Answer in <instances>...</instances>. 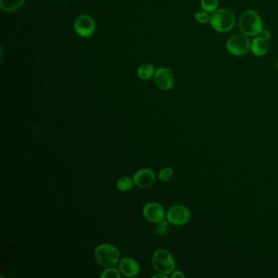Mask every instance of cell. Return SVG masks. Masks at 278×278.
I'll use <instances>...</instances> for the list:
<instances>
[{
    "label": "cell",
    "mask_w": 278,
    "mask_h": 278,
    "mask_svg": "<svg viewBox=\"0 0 278 278\" xmlns=\"http://www.w3.org/2000/svg\"><path fill=\"white\" fill-rule=\"evenodd\" d=\"M95 261L103 268L114 267L120 261V252L111 244H100L94 250Z\"/></svg>",
    "instance_id": "obj_1"
},
{
    "label": "cell",
    "mask_w": 278,
    "mask_h": 278,
    "mask_svg": "<svg viewBox=\"0 0 278 278\" xmlns=\"http://www.w3.org/2000/svg\"><path fill=\"white\" fill-rule=\"evenodd\" d=\"M239 29L242 34L247 36H258L264 30L262 20L257 12L247 10L240 17Z\"/></svg>",
    "instance_id": "obj_2"
},
{
    "label": "cell",
    "mask_w": 278,
    "mask_h": 278,
    "mask_svg": "<svg viewBox=\"0 0 278 278\" xmlns=\"http://www.w3.org/2000/svg\"><path fill=\"white\" fill-rule=\"evenodd\" d=\"M211 27L220 33L229 32L232 30L236 24V18L230 10L217 9L211 16Z\"/></svg>",
    "instance_id": "obj_3"
},
{
    "label": "cell",
    "mask_w": 278,
    "mask_h": 278,
    "mask_svg": "<svg viewBox=\"0 0 278 278\" xmlns=\"http://www.w3.org/2000/svg\"><path fill=\"white\" fill-rule=\"evenodd\" d=\"M152 264L156 271L167 276L176 270V261L173 255L165 249H158L153 252Z\"/></svg>",
    "instance_id": "obj_4"
},
{
    "label": "cell",
    "mask_w": 278,
    "mask_h": 278,
    "mask_svg": "<svg viewBox=\"0 0 278 278\" xmlns=\"http://www.w3.org/2000/svg\"><path fill=\"white\" fill-rule=\"evenodd\" d=\"M227 50L233 56H243L250 49V41L247 35L244 34H235L228 40Z\"/></svg>",
    "instance_id": "obj_5"
},
{
    "label": "cell",
    "mask_w": 278,
    "mask_h": 278,
    "mask_svg": "<svg viewBox=\"0 0 278 278\" xmlns=\"http://www.w3.org/2000/svg\"><path fill=\"white\" fill-rule=\"evenodd\" d=\"M166 217L170 224L176 226H182L190 220L191 212L185 206L174 205L168 209Z\"/></svg>",
    "instance_id": "obj_6"
},
{
    "label": "cell",
    "mask_w": 278,
    "mask_h": 278,
    "mask_svg": "<svg viewBox=\"0 0 278 278\" xmlns=\"http://www.w3.org/2000/svg\"><path fill=\"white\" fill-rule=\"evenodd\" d=\"M142 212L144 219L153 224H157L164 220L167 213L163 206L156 202H148L144 205Z\"/></svg>",
    "instance_id": "obj_7"
},
{
    "label": "cell",
    "mask_w": 278,
    "mask_h": 278,
    "mask_svg": "<svg viewBox=\"0 0 278 278\" xmlns=\"http://www.w3.org/2000/svg\"><path fill=\"white\" fill-rule=\"evenodd\" d=\"M74 29L81 37H90L95 31V21L88 15H81L74 22Z\"/></svg>",
    "instance_id": "obj_8"
},
{
    "label": "cell",
    "mask_w": 278,
    "mask_h": 278,
    "mask_svg": "<svg viewBox=\"0 0 278 278\" xmlns=\"http://www.w3.org/2000/svg\"><path fill=\"white\" fill-rule=\"evenodd\" d=\"M154 82L161 90H170L174 86V74L167 68H159L154 74Z\"/></svg>",
    "instance_id": "obj_9"
},
{
    "label": "cell",
    "mask_w": 278,
    "mask_h": 278,
    "mask_svg": "<svg viewBox=\"0 0 278 278\" xmlns=\"http://www.w3.org/2000/svg\"><path fill=\"white\" fill-rule=\"evenodd\" d=\"M134 184L137 187L146 188L153 185L155 182V173L148 168L138 170L132 177Z\"/></svg>",
    "instance_id": "obj_10"
},
{
    "label": "cell",
    "mask_w": 278,
    "mask_h": 278,
    "mask_svg": "<svg viewBox=\"0 0 278 278\" xmlns=\"http://www.w3.org/2000/svg\"><path fill=\"white\" fill-rule=\"evenodd\" d=\"M118 269L121 274L127 278H134L139 274L140 267L139 263L133 258H123L118 263Z\"/></svg>",
    "instance_id": "obj_11"
},
{
    "label": "cell",
    "mask_w": 278,
    "mask_h": 278,
    "mask_svg": "<svg viewBox=\"0 0 278 278\" xmlns=\"http://www.w3.org/2000/svg\"><path fill=\"white\" fill-rule=\"evenodd\" d=\"M250 50L255 56H264L269 50L268 40L262 36L258 35L257 37L255 38L250 43Z\"/></svg>",
    "instance_id": "obj_12"
},
{
    "label": "cell",
    "mask_w": 278,
    "mask_h": 278,
    "mask_svg": "<svg viewBox=\"0 0 278 278\" xmlns=\"http://www.w3.org/2000/svg\"><path fill=\"white\" fill-rule=\"evenodd\" d=\"M25 1L26 0H0V6L5 12H12L18 10Z\"/></svg>",
    "instance_id": "obj_13"
},
{
    "label": "cell",
    "mask_w": 278,
    "mask_h": 278,
    "mask_svg": "<svg viewBox=\"0 0 278 278\" xmlns=\"http://www.w3.org/2000/svg\"><path fill=\"white\" fill-rule=\"evenodd\" d=\"M155 74L154 66L150 64H144L139 66L137 71V74L139 79L142 80H148L153 77V74Z\"/></svg>",
    "instance_id": "obj_14"
},
{
    "label": "cell",
    "mask_w": 278,
    "mask_h": 278,
    "mask_svg": "<svg viewBox=\"0 0 278 278\" xmlns=\"http://www.w3.org/2000/svg\"><path fill=\"white\" fill-rule=\"evenodd\" d=\"M133 185H135L133 179L128 176L120 177L118 179L116 184L118 190L122 191V192H127V191L130 190Z\"/></svg>",
    "instance_id": "obj_15"
},
{
    "label": "cell",
    "mask_w": 278,
    "mask_h": 278,
    "mask_svg": "<svg viewBox=\"0 0 278 278\" xmlns=\"http://www.w3.org/2000/svg\"><path fill=\"white\" fill-rule=\"evenodd\" d=\"M201 6L205 12L212 13L218 9L219 0H201Z\"/></svg>",
    "instance_id": "obj_16"
},
{
    "label": "cell",
    "mask_w": 278,
    "mask_h": 278,
    "mask_svg": "<svg viewBox=\"0 0 278 278\" xmlns=\"http://www.w3.org/2000/svg\"><path fill=\"white\" fill-rule=\"evenodd\" d=\"M100 278H121V274L119 269H116L114 267H109L104 269V271L100 274Z\"/></svg>",
    "instance_id": "obj_17"
},
{
    "label": "cell",
    "mask_w": 278,
    "mask_h": 278,
    "mask_svg": "<svg viewBox=\"0 0 278 278\" xmlns=\"http://www.w3.org/2000/svg\"><path fill=\"white\" fill-rule=\"evenodd\" d=\"M169 221L167 220H162L160 222L157 223V225L155 226L156 234L158 236H164L167 234L169 230Z\"/></svg>",
    "instance_id": "obj_18"
},
{
    "label": "cell",
    "mask_w": 278,
    "mask_h": 278,
    "mask_svg": "<svg viewBox=\"0 0 278 278\" xmlns=\"http://www.w3.org/2000/svg\"><path fill=\"white\" fill-rule=\"evenodd\" d=\"M174 174V171L172 167H165L158 172V177L162 182H167L172 178Z\"/></svg>",
    "instance_id": "obj_19"
},
{
    "label": "cell",
    "mask_w": 278,
    "mask_h": 278,
    "mask_svg": "<svg viewBox=\"0 0 278 278\" xmlns=\"http://www.w3.org/2000/svg\"><path fill=\"white\" fill-rule=\"evenodd\" d=\"M195 20L201 24L208 23L211 21V16L208 12L202 11V12H197L194 15Z\"/></svg>",
    "instance_id": "obj_20"
},
{
    "label": "cell",
    "mask_w": 278,
    "mask_h": 278,
    "mask_svg": "<svg viewBox=\"0 0 278 278\" xmlns=\"http://www.w3.org/2000/svg\"><path fill=\"white\" fill-rule=\"evenodd\" d=\"M171 278H185V274L180 270H175L172 274H171Z\"/></svg>",
    "instance_id": "obj_21"
},
{
    "label": "cell",
    "mask_w": 278,
    "mask_h": 278,
    "mask_svg": "<svg viewBox=\"0 0 278 278\" xmlns=\"http://www.w3.org/2000/svg\"><path fill=\"white\" fill-rule=\"evenodd\" d=\"M260 35L264 37V39H266L267 40H270L272 38L271 32L268 30H263L262 32L260 33Z\"/></svg>",
    "instance_id": "obj_22"
},
{
    "label": "cell",
    "mask_w": 278,
    "mask_h": 278,
    "mask_svg": "<svg viewBox=\"0 0 278 278\" xmlns=\"http://www.w3.org/2000/svg\"><path fill=\"white\" fill-rule=\"evenodd\" d=\"M152 278H168V276H167V275H166V274H160V273H158V274H155V275H153V276L152 277Z\"/></svg>",
    "instance_id": "obj_23"
},
{
    "label": "cell",
    "mask_w": 278,
    "mask_h": 278,
    "mask_svg": "<svg viewBox=\"0 0 278 278\" xmlns=\"http://www.w3.org/2000/svg\"><path fill=\"white\" fill-rule=\"evenodd\" d=\"M277 67H278V64H277Z\"/></svg>",
    "instance_id": "obj_24"
},
{
    "label": "cell",
    "mask_w": 278,
    "mask_h": 278,
    "mask_svg": "<svg viewBox=\"0 0 278 278\" xmlns=\"http://www.w3.org/2000/svg\"></svg>",
    "instance_id": "obj_25"
}]
</instances>
